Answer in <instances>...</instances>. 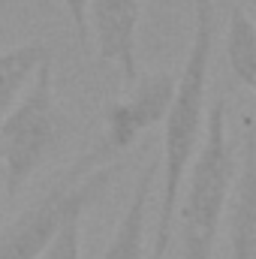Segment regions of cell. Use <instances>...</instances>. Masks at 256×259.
I'll return each instance as SVG.
<instances>
[{
    "label": "cell",
    "instance_id": "9",
    "mask_svg": "<svg viewBox=\"0 0 256 259\" xmlns=\"http://www.w3.org/2000/svg\"><path fill=\"white\" fill-rule=\"evenodd\" d=\"M42 61H49V49L42 42H24L0 52V121L21 100Z\"/></svg>",
    "mask_w": 256,
    "mask_h": 259
},
{
    "label": "cell",
    "instance_id": "12",
    "mask_svg": "<svg viewBox=\"0 0 256 259\" xmlns=\"http://www.w3.org/2000/svg\"><path fill=\"white\" fill-rule=\"evenodd\" d=\"M0 196H3V175H0Z\"/></svg>",
    "mask_w": 256,
    "mask_h": 259
},
{
    "label": "cell",
    "instance_id": "4",
    "mask_svg": "<svg viewBox=\"0 0 256 259\" xmlns=\"http://www.w3.org/2000/svg\"><path fill=\"white\" fill-rule=\"evenodd\" d=\"M118 172L121 163H109L94 172H84L78 163H72L64 172V178H58L0 232V259H39V253L61 229V223L97 205L118 178Z\"/></svg>",
    "mask_w": 256,
    "mask_h": 259
},
{
    "label": "cell",
    "instance_id": "8",
    "mask_svg": "<svg viewBox=\"0 0 256 259\" xmlns=\"http://www.w3.org/2000/svg\"><path fill=\"white\" fill-rule=\"evenodd\" d=\"M253 133L247 130L241 166L235 169L229 211V259H256V193H253Z\"/></svg>",
    "mask_w": 256,
    "mask_h": 259
},
{
    "label": "cell",
    "instance_id": "6",
    "mask_svg": "<svg viewBox=\"0 0 256 259\" xmlns=\"http://www.w3.org/2000/svg\"><path fill=\"white\" fill-rule=\"evenodd\" d=\"M139 18L142 0H88V27L103 64H115L124 84L139 78Z\"/></svg>",
    "mask_w": 256,
    "mask_h": 259
},
{
    "label": "cell",
    "instance_id": "3",
    "mask_svg": "<svg viewBox=\"0 0 256 259\" xmlns=\"http://www.w3.org/2000/svg\"><path fill=\"white\" fill-rule=\"evenodd\" d=\"M64 133L66 121L58 106L55 69L49 58L33 72L12 112L0 121V175L6 199H15L24 184L52 160V154L64 142Z\"/></svg>",
    "mask_w": 256,
    "mask_h": 259
},
{
    "label": "cell",
    "instance_id": "2",
    "mask_svg": "<svg viewBox=\"0 0 256 259\" xmlns=\"http://www.w3.org/2000/svg\"><path fill=\"white\" fill-rule=\"evenodd\" d=\"M235 169L238 160L226 127V100H217L208 112L202 142L187 169V184L181 187L175 208L181 259H211L235 184Z\"/></svg>",
    "mask_w": 256,
    "mask_h": 259
},
{
    "label": "cell",
    "instance_id": "11",
    "mask_svg": "<svg viewBox=\"0 0 256 259\" xmlns=\"http://www.w3.org/2000/svg\"><path fill=\"white\" fill-rule=\"evenodd\" d=\"M81 217L84 214L66 217L39 259H81Z\"/></svg>",
    "mask_w": 256,
    "mask_h": 259
},
{
    "label": "cell",
    "instance_id": "1",
    "mask_svg": "<svg viewBox=\"0 0 256 259\" xmlns=\"http://www.w3.org/2000/svg\"><path fill=\"white\" fill-rule=\"evenodd\" d=\"M214 0H193V42L181 75L175 78V91L163 118V157H160V217L151 259H163L175 229V208L184 187L196 148L205 130L208 106V78L214 55Z\"/></svg>",
    "mask_w": 256,
    "mask_h": 259
},
{
    "label": "cell",
    "instance_id": "7",
    "mask_svg": "<svg viewBox=\"0 0 256 259\" xmlns=\"http://www.w3.org/2000/svg\"><path fill=\"white\" fill-rule=\"evenodd\" d=\"M157 175H160V157L148 160V166L136 175L130 199L121 211V220L115 226V235L106 244L103 259H145V235H148V208H151V196L157 187Z\"/></svg>",
    "mask_w": 256,
    "mask_h": 259
},
{
    "label": "cell",
    "instance_id": "10",
    "mask_svg": "<svg viewBox=\"0 0 256 259\" xmlns=\"http://www.w3.org/2000/svg\"><path fill=\"white\" fill-rule=\"evenodd\" d=\"M223 49H226V64L232 69V75L244 88L253 91L256 88V24L244 6H235L229 12Z\"/></svg>",
    "mask_w": 256,
    "mask_h": 259
},
{
    "label": "cell",
    "instance_id": "5",
    "mask_svg": "<svg viewBox=\"0 0 256 259\" xmlns=\"http://www.w3.org/2000/svg\"><path fill=\"white\" fill-rule=\"evenodd\" d=\"M175 91V78L169 72H151V75H139L136 84L130 88V94L118 103H109L106 109V130L97 139V145L78 157V163L94 172L100 166H109L115 157H121L124 151L133 148V142L145 133V130L163 124L169 100Z\"/></svg>",
    "mask_w": 256,
    "mask_h": 259
}]
</instances>
